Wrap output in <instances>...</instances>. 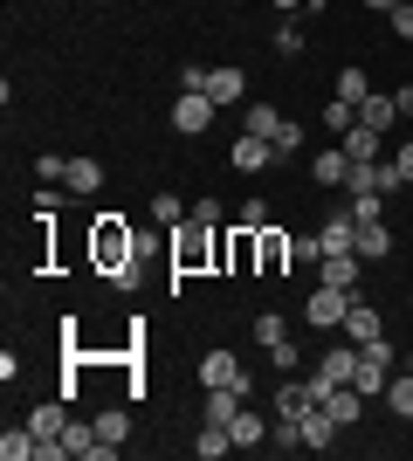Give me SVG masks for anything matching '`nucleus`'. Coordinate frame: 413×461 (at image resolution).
<instances>
[{
  "instance_id": "42",
  "label": "nucleus",
  "mask_w": 413,
  "mask_h": 461,
  "mask_svg": "<svg viewBox=\"0 0 413 461\" xmlns=\"http://www.w3.org/2000/svg\"><path fill=\"white\" fill-rule=\"evenodd\" d=\"M275 7H283V14H303V7H310V0H275Z\"/></svg>"
},
{
  "instance_id": "7",
  "label": "nucleus",
  "mask_w": 413,
  "mask_h": 461,
  "mask_svg": "<svg viewBox=\"0 0 413 461\" xmlns=\"http://www.w3.org/2000/svg\"><path fill=\"white\" fill-rule=\"evenodd\" d=\"M296 427H303V447H310V455H324V447H337V434H345V427L331 420V406H324V400H317V406H310V413H303V420H296Z\"/></svg>"
},
{
  "instance_id": "1",
  "label": "nucleus",
  "mask_w": 413,
  "mask_h": 461,
  "mask_svg": "<svg viewBox=\"0 0 413 461\" xmlns=\"http://www.w3.org/2000/svg\"><path fill=\"white\" fill-rule=\"evenodd\" d=\"M358 358H365V351H358L352 338H345V345H331V351H324V358H317V372H310L317 400H324L331 385H352V379H358Z\"/></svg>"
},
{
  "instance_id": "25",
  "label": "nucleus",
  "mask_w": 413,
  "mask_h": 461,
  "mask_svg": "<svg viewBox=\"0 0 413 461\" xmlns=\"http://www.w3.org/2000/svg\"><path fill=\"white\" fill-rule=\"evenodd\" d=\"M386 406H393L400 420H413V372H393V379H386Z\"/></svg>"
},
{
  "instance_id": "30",
  "label": "nucleus",
  "mask_w": 413,
  "mask_h": 461,
  "mask_svg": "<svg viewBox=\"0 0 413 461\" xmlns=\"http://www.w3.org/2000/svg\"><path fill=\"white\" fill-rule=\"evenodd\" d=\"M62 447L90 461V447H97V427H76V420H69V434H62Z\"/></svg>"
},
{
  "instance_id": "6",
  "label": "nucleus",
  "mask_w": 413,
  "mask_h": 461,
  "mask_svg": "<svg viewBox=\"0 0 413 461\" xmlns=\"http://www.w3.org/2000/svg\"><path fill=\"white\" fill-rule=\"evenodd\" d=\"M337 330H345V338H352V345L365 351V345H379V338H386V317H379L373 303H352V310H345V324H337Z\"/></svg>"
},
{
  "instance_id": "22",
  "label": "nucleus",
  "mask_w": 413,
  "mask_h": 461,
  "mask_svg": "<svg viewBox=\"0 0 413 461\" xmlns=\"http://www.w3.org/2000/svg\"><path fill=\"white\" fill-rule=\"evenodd\" d=\"M365 96H373V83H365V69H358V62H345V69H337V104H365Z\"/></svg>"
},
{
  "instance_id": "20",
  "label": "nucleus",
  "mask_w": 413,
  "mask_h": 461,
  "mask_svg": "<svg viewBox=\"0 0 413 461\" xmlns=\"http://www.w3.org/2000/svg\"><path fill=\"white\" fill-rule=\"evenodd\" d=\"M228 447H235V434H228V427L200 420V434H193V455H200V461H220V455H228Z\"/></svg>"
},
{
  "instance_id": "4",
  "label": "nucleus",
  "mask_w": 413,
  "mask_h": 461,
  "mask_svg": "<svg viewBox=\"0 0 413 461\" xmlns=\"http://www.w3.org/2000/svg\"><path fill=\"white\" fill-rule=\"evenodd\" d=\"M214 111H220V104H214L207 90H179V104H173V131H186V138L207 131V124H214Z\"/></svg>"
},
{
  "instance_id": "33",
  "label": "nucleus",
  "mask_w": 413,
  "mask_h": 461,
  "mask_svg": "<svg viewBox=\"0 0 413 461\" xmlns=\"http://www.w3.org/2000/svg\"><path fill=\"white\" fill-rule=\"evenodd\" d=\"M256 338H262V345H283V338H290V324H283L275 310H262V317H256Z\"/></svg>"
},
{
  "instance_id": "9",
  "label": "nucleus",
  "mask_w": 413,
  "mask_h": 461,
  "mask_svg": "<svg viewBox=\"0 0 413 461\" xmlns=\"http://www.w3.org/2000/svg\"><path fill=\"white\" fill-rule=\"evenodd\" d=\"M200 385H235V393H248V372L235 366V351H207V358H200Z\"/></svg>"
},
{
  "instance_id": "27",
  "label": "nucleus",
  "mask_w": 413,
  "mask_h": 461,
  "mask_svg": "<svg viewBox=\"0 0 413 461\" xmlns=\"http://www.w3.org/2000/svg\"><path fill=\"white\" fill-rule=\"evenodd\" d=\"M97 186H103L97 158H69V193H97Z\"/></svg>"
},
{
  "instance_id": "8",
  "label": "nucleus",
  "mask_w": 413,
  "mask_h": 461,
  "mask_svg": "<svg viewBox=\"0 0 413 461\" xmlns=\"http://www.w3.org/2000/svg\"><path fill=\"white\" fill-rule=\"evenodd\" d=\"M228 166H235V173H269V166H275V145H269V138H248V131H241L235 152H228Z\"/></svg>"
},
{
  "instance_id": "15",
  "label": "nucleus",
  "mask_w": 413,
  "mask_h": 461,
  "mask_svg": "<svg viewBox=\"0 0 413 461\" xmlns=\"http://www.w3.org/2000/svg\"><path fill=\"white\" fill-rule=\"evenodd\" d=\"M324 406H331V420H337V427H358V413H365V393H358V385H331V393H324Z\"/></svg>"
},
{
  "instance_id": "32",
  "label": "nucleus",
  "mask_w": 413,
  "mask_h": 461,
  "mask_svg": "<svg viewBox=\"0 0 413 461\" xmlns=\"http://www.w3.org/2000/svg\"><path fill=\"white\" fill-rule=\"evenodd\" d=\"M290 262H324V241L317 234H290Z\"/></svg>"
},
{
  "instance_id": "24",
  "label": "nucleus",
  "mask_w": 413,
  "mask_h": 461,
  "mask_svg": "<svg viewBox=\"0 0 413 461\" xmlns=\"http://www.w3.org/2000/svg\"><path fill=\"white\" fill-rule=\"evenodd\" d=\"M97 441H111V447H124V441H131V413H124V406L97 413Z\"/></svg>"
},
{
  "instance_id": "34",
  "label": "nucleus",
  "mask_w": 413,
  "mask_h": 461,
  "mask_svg": "<svg viewBox=\"0 0 413 461\" xmlns=\"http://www.w3.org/2000/svg\"><path fill=\"white\" fill-rule=\"evenodd\" d=\"M275 56H303V28H296V21L275 28Z\"/></svg>"
},
{
  "instance_id": "39",
  "label": "nucleus",
  "mask_w": 413,
  "mask_h": 461,
  "mask_svg": "<svg viewBox=\"0 0 413 461\" xmlns=\"http://www.w3.org/2000/svg\"><path fill=\"white\" fill-rule=\"evenodd\" d=\"M386 21H393V35H400V41H413V0H400Z\"/></svg>"
},
{
  "instance_id": "35",
  "label": "nucleus",
  "mask_w": 413,
  "mask_h": 461,
  "mask_svg": "<svg viewBox=\"0 0 413 461\" xmlns=\"http://www.w3.org/2000/svg\"><path fill=\"white\" fill-rule=\"evenodd\" d=\"M345 186H352V193H386V186H379V166H352Z\"/></svg>"
},
{
  "instance_id": "40",
  "label": "nucleus",
  "mask_w": 413,
  "mask_h": 461,
  "mask_svg": "<svg viewBox=\"0 0 413 461\" xmlns=\"http://www.w3.org/2000/svg\"><path fill=\"white\" fill-rule=\"evenodd\" d=\"M269 358H275V372H296V345L283 338V345H269Z\"/></svg>"
},
{
  "instance_id": "23",
  "label": "nucleus",
  "mask_w": 413,
  "mask_h": 461,
  "mask_svg": "<svg viewBox=\"0 0 413 461\" xmlns=\"http://www.w3.org/2000/svg\"><path fill=\"white\" fill-rule=\"evenodd\" d=\"M379 186H386V193L413 186V145H400V158H386V166H379Z\"/></svg>"
},
{
  "instance_id": "26",
  "label": "nucleus",
  "mask_w": 413,
  "mask_h": 461,
  "mask_svg": "<svg viewBox=\"0 0 413 461\" xmlns=\"http://www.w3.org/2000/svg\"><path fill=\"white\" fill-rule=\"evenodd\" d=\"M35 455V427H7L0 434V461H28Z\"/></svg>"
},
{
  "instance_id": "2",
  "label": "nucleus",
  "mask_w": 413,
  "mask_h": 461,
  "mask_svg": "<svg viewBox=\"0 0 413 461\" xmlns=\"http://www.w3.org/2000/svg\"><path fill=\"white\" fill-rule=\"evenodd\" d=\"M179 90H207L220 111H228V104H241L248 77H241V69H186V77H179Z\"/></svg>"
},
{
  "instance_id": "13",
  "label": "nucleus",
  "mask_w": 413,
  "mask_h": 461,
  "mask_svg": "<svg viewBox=\"0 0 413 461\" xmlns=\"http://www.w3.org/2000/svg\"><path fill=\"white\" fill-rule=\"evenodd\" d=\"M386 249H393V228H386V221H358V241H352L358 262H379Z\"/></svg>"
},
{
  "instance_id": "44",
  "label": "nucleus",
  "mask_w": 413,
  "mask_h": 461,
  "mask_svg": "<svg viewBox=\"0 0 413 461\" xmlns=\"http://www.w3.org/2000/svg\"><path fill=\"white\" fill-rule=\"evenodd\" d=\"M407 372H413V351H407Z\"/></svg>"
},
{
  "instance_id": "36",
  "label": "nucleus",
  "mask_w": 413,
  "mask_h": 461,
  "mask_svg": "<svg viewBox=\"0 0 413 461\" xmlns=\"http://www.w3.org/2000/svg\"><path fill=\"white\" fill-rule=\"evenodd\" d=\"M152 221H166V228H186V221H179V200H173V193H152Z\"/></svg>"
},
{
  "instance_id": "29",
  "label": "nucleus",
  "mask_w": 413,
  "mask_h": 461,
  "mask_svg": "<svg viewBox=\"0 0 413 461\" xmlns=\"http://www.w3.org/2000/svg\"><path fill=\"white\" fill-rule=\"evenodd\" d=\"M283 262H290V241L262 228V269H283Z\"/></svg>"
},
{
  "instance_id": "31",
  "label": "nucleus",
  "mask_w": 413,
  "mask_h": 461,
  "mask_svg": "<svg viewBox=\"0 0 413 461\" xmlns=\"http://www.w3.org/2000/svg\"><path fill=\"white\" fill-rule=\"evenodd\" d=\"M269 145H275V158H290V152H303V124H296V117H290V124H283V131H275Z\"/></svg>"
},
{
  "instance_id": "11",
  "label": "nucleus",
  "mask_w": 413,
  "mask_h": 461,
  "mask_svg": "<svg viewBox=\"0 0 413 461\" xmlns=\"http://www.w3.org/2000/svg\"><path fill=\"white\" fill-rule=\"evenodd\" d=\"M358 276H365V262H358V255H324V262H317V283L352 289V296H358Z\"/></svg>"
},
{
  "instance_id": "28",
  "label": "nucleus",
  "mask_w": 413,
  "mask_h": 461,
  "mask_svg": "<svg viewBox=\"0 0 413 461\" xmlns=\"http://www.w3.org/2000/svg\"><path fill=\"white\" fill-rule=\"evenodd\" d=\"M269 228V200H241V213H235V234H262Z\"/></svg>"
},
{
  "instance_id": "38",
  "label": "nucleus",
  "mask_w": 413,
  "mask_h": 461,
  "mask_svg": "<svg viewBox=\"0 0 413 461\" xmlns=\"http://www.w3.org/2000/svg\"><path fill=\"white\" fill-rule=\"evenodd\" d=\"M186 221H200V228H220V200H214V193H207V200H193V213H186Z\"/></svg>"
},
{
  "instance_id": "37",
  "label": "nucleus",
  "mask_w": 413,
  "mask_h": 461,
  "mask_svg": "<svg viewBox=\"0 0 413 461\" xmlns=\"http://www.w3.org/2000/svg\"><path fill=\"white\" fill-rule=\"evenodd\" d=\"M324 124H331V131L345 138V131H352V124H358V111H352V104H337V96H331V111H324Z\"/></svg>"
},
{
  "instance_id": "41",
  "label": "nucleus",
  "mask_w": 413,
  "mask_h": 461,
  "mask_svg": "<svg viewBox=\"0 0 413 461\" xmlns=\"http://www.w3.org/2000/svg\"><path fill=\"white\" fill-rule=\"evenodd\" d=\"M393 104H400V117H413V83H407V90L393 96Z\"/></svg>"
},
{
  "instance_id": "12",
  "label": "nucleus",
  "mask_w": 413,
  "mask_h": 461,
  "mask_svg": "<svg viewBox=\"0 0 413 461\" xmlns=\"http://www.w3.org/2000/svg\"><path fill=\"white\" fill-rule=\"evenodd\" d=\"M317 241H324V255H352V241H358V221H352V207H345V213H331V221L317 228Z\"/></svg>"
},
{
  "instance_id": "16",
  "label": "nucleus",
  "mask_w": 413,
  "mask_h": 461,
  "mask_svg": "<svg viewBox=\"0 0 413 461\" xmlns=\"http://www.w3.org/2000/svg\"><path fill=\"white\" fill-rule=\"evenodd\" d=\"M379 138H386V131H373V124H352L337 145H345V158H352V166H373V158H379Z\"/></svg>"
},
{
  "instance_id": "14",
  "label": "nucleus",
  "mask_w": 413,
  "mask_h": 461,
  "mask_svg": "<svg viewBox=\"0 0 413 461\" xmlns=\"http://www.w3.org/2000/svg\"><path fill=\"white\" fill-rule=\"evenodd\" d=\"M28 427H35V441H62V434H69V406H62V400L35 406V413H28Z\"/></svg>"
},
{
  "instance_id": "10",
  "label": "nucleus",
  "mask_w": 413,
  "mask_h": 461,
  "mask_svg": "<svg viewBox=\"0 0 413 461\" xmlns=\"http://www.w3.org/2000/svg\"><path fill=\"white\" fill-rule=\"evenodd\" d=\"M207 234H214V228H200V221L173 228V262H179V269H200V262H207Z\"/></svg>"
},
{
  "instance_id": "19",
  "label": "nucleus",
  "mask_w": 413,
  "mask_h": 461,
  "mask_svg": "<svg viewBox=\"0 0 413 461\" xmlns=\"http://www.w3.org/2000/svg\"><path fill=\"white\" fill-rule=\"evenodd\" d=\"M358 124H373V131H393V124H400V104H393V96H365V104H358Z\"/></svg>"
},
{
  "instance_id": "17",
  "label": "nucleus",
  "mask_w": 413,
  "mask_h": 461,
  "mask_svg": "<svg viewBox=\"0 0 413 461\" xmlns=\"http://www.w3.org/2000/svg\"><path fill=\"white\" fill-rule=\"evenodd\" d=\"M345 173H352L345 145H331V152H317V158H310V179H317V186H345Z\"/></svg>"
},
{
  "instance_id": "5",
  "label": "nucleus",
  "mask_w": 413,
  "mask_h": 461,
  "mask_svg": "<svg viewBox=\"0 0 413 461\" xmlns=\"http://www.w3.org/2000/svg\"><path fill=\"white\" fill-rule=\"evenodd\" d=\"M310 406H317V385H310V379H290V372H283V385H275V420H303Z\"/></svg>"
},
{
  "instance_id": "21",
  "label": "nucleus",
  "mask_w": 413,
  "mask_h": 461,
  "mask_svg": "<svg viewBox=\"0 0 413 461\" xmlns=\"http://www.w3.org/2000/svg\"><path fill=\"white\" fill-rule=\"evenodd\" d=\"M228 434H235V447H269V420H262V413H248V406L235 413V427H228Z\"/></svg>"
},
{
  "instance_id": "43",
  "label": "nucleus",
  "mask_w": 413,
  "mask_h": 461,
  "mask_svg": "<svg viewBox=\"0 0 413 461\" xmlns=\"http://www.w3.org/2000/svg\"><path fill=\"white\" fill-rule=\"evenodd\" d=\"M365 7H379V14H393V7H400V0H365Z\"/></svg>"
},
{
  "instance_id": "3",
  "label": "nucleus",
  "mask_w": 413,
  "mask_h": 461,
  "mask_svg": "<svg viewBox=\"0 0 413 461\" xmlns=\"http://www.w3.org/2000/svg\"><path fill=\"white\" fill-rule=\"evenodd\" d=\"M352 303H358L352 289H331V283H317V289H310V303H303V317H310L317 330H337V324H345V310H352Z\"/></svg>"
},
{
  "instance_id": "18",
  "label": "nucleus",
  "mask_w": 413,
  "mask_h": 461,
  "mask_svg": "<svg viewBox=\"0 0 413 461\" xmlns=\"http://www.w3.org/2000/svg\"><path fill=\"white\" fill-rule=\"evenodd\" d=\"M283 124H290V117L275 111V104H248V111H241V131H248V138H275Z\"/></svg>"
}]
</instances>
